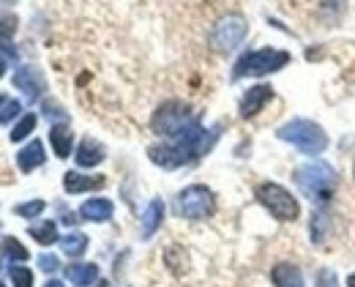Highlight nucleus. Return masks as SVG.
Listing matches in <instances>:
<instances>
[{"instance_id": "1", "label": "nucleus", "mask_w": 355, "mask_h": 287, "mask_svg": "<svg viewBox=\"0 0 355 287\" xmlns=\"http://www.w3.org/2000/svg\"><path fill=\"white\" fill-rule=\"evenodd\" d=\"M214 143H216V134L214 132H205L200 123H194L191 129L180 132L178 137L167 140L164 145H153L148 153H150V162L153 164L173 170V167H180L186 162L200 159Z\"/></svg>"}, {"instance_id": "2", "label": "nucleus", "mask_w": 355, "mask_h": 287, "mask_svg": "<svg viewBox=\"0 0 355 287\" xmlns=\"http://www.w3.org/2000/svg\"><path fill=\"white\" fill-rule=\"evenodd\" d=\"M293 178L314 205H328L336 194V170L328 162H309L298 167Z\"/></svg>"}, {"instance_id": "3", "label": "nucleus", "mask_w": 355, "mask_h": 287, "mask_svg": "<svg viewBox=\"0 0 355 287\" xmlns=\"http://www.w3.org/2000/svg\"><path fill=\"white\" fill-rule=\"evenodd\" d=\"M276 137L284 140V143L295 145V148H298L301 153H306V156H320V153L328 148V134L322 132V126L314 123V121H306V118H293V121H287L284 126H279Z\"/></svg>"}, {"instance_id": "4", "label": "nucleus", "mask_w": 355, "mask_h": 287, "mask_svg": "<svg viewBox=\"0 0 355 287\" xmlns=\"http://www.w3.org/2000/svg\"><path fill=\"white\" fill-rule=\"evenodd\" d=\"M290 63V52L284 49H254V52H246L238 63H235V71H232V80H241V77H263L270 71H279Z\"/></svg>"}, {"instance_id": "5", "label": "nucleus", "mask_w": 355, "mask_h": 287, "mask_svg": "<svg viewBox=\"0 0 355 287\" xmlns=\"http://www.w3.org/2000/svg\"><path fill=\"white\" fill-rule=\"evenodd\" d=\"M194 123H197V118H194V112H191L189 104H183V101H167V104H162V107L153 112L150 129H153L156 134L173 140L180 132L191 129Z\"/></svg>"}, {"instance_id": "6", "label": "nucleus", "mask_w": 355, "mask_h": 287, "mask_svg": "<svg viewBox=\"0 0 355 287\" xmlns=\"http://www.w3.org/2000/svg\"><path fill=\"white\" fill-rule=\"evenodd\" d=\"M257 200L266 205L279 222H295V219L301 216L298 200L284 189V186H279V184H270V181H268V184H260V186H257Z\"/></svg>"}, {"instance_id": "7", "label": "nucleus", "mask_w": 355, "mask_h": 287, "mask_svg": "<svg viewBox=\"0 0 355 287\" xmlns=\"http://www.w3.org/2000/svg\"><path fill=\"white\" fill-rule=\"evenodd\" d=\"M214 211H216L214 191L208 189V186H202V184L186 186V189L178 194V214H180L183 219L200 222V219H208Z\"/></svg>"}, {"instance_id": "8", "label": "nucleus", "mask_w": 355, "mask_h": 287, "mask_svg": "<svg viewBox=\"0 0 355 287\" xmlns=\"http://www.w3.org/2000/svg\"><path fill=\"white\" fill-rule=\"evenodd\" d=\"M246 19L241 14H227L222 17L216 25H214V33H211V44L219 49V52H230L235 49L243 39H246Z\"/></svg>"}, {"instance_id": "9", "label": "nucleus", "mask_w": 355, "mask_h": 287, "mask_svg": "<svg viewBox=\"0 0 355 287\" xmlns=\"http://www.w3.org/2000/svg\"><path fill=\"white\" fill-rule=\"evenodd\" d=\"M270 98H273V88L270 85H254V88H249L243 94V98H241V118H254Z\"/></svg>"}, {"instance_id": "10", "label": "nucleus", "mask_w": 355, "mask_h": 287, "mask_svg": "<svg viewBox=\"0 0 355 287\" xmlns=\"http://www.w3.org/2000/svg\"><path fill=\"white\" fill-rule=\"evenodd\" d=\"M14 85L28 96V98H39L42 91H44V80H42V74H39L36 69H31V66L17 69V74H14Z\"/></svg>"}, {"instance_id": "11", "label": "nucleus", "mask_w": 355, "mask_h": 287, "mask_svg": "<svg viewBox=\"0 0 355 287\" xmlns=\"http://www.w3.org/2000/svg\"><path fill=\"white\" fill-rule=\"evenodd\" d=\"M107 184L104 175H83V173H66L63 175V189L69 194H80V191H90V189H101Z\"/></svg>"}, {"instance_id": "12", "label": "nucleus", "mask_w": 355, "mask_h": 287, "mask_svg": "<svg viewBox=\"0 0 355 287\" xmlns=\"http://www.w3.org/2000/svg\"><path fill=\"white\" fill-rule=\"evenodd\" d=\"M17 164L22 173H33L36 167L44 164V145L39 140H31V145H25L19 153H17Z\"/></svg>"}, {"instance_id": "13", "label": "nucleus", "mask_w": 355, "mask_h": 287, "mask_svg": "<svg viewBox=\"0 0 355 287\" xmlns=\"http://www.w3.org/2000/svg\"><path fill=\"white\" fill-rule=\"evenodd\" d=\"M270 277H273V285L276 287H304V274H301V268L293 266V263H279V266H273Z\"/></svg>"}, {"instance_id": "14", "label": "nucleus", "mask_w": 355, "mask_h": 287, "mask_svg": "<svg viewBox=\"0 0 355 287\" xmlns=\"http://www.w3.org/2000/svg\"><path fill=\"white\" fill-rule=\"evenodd\" d=\"M112 202L110 200H104V197H96V200H88V202H83V208H80V216L83 219H88V222H107L110 216H112Z\"/></svg>"}, {"instance_id": "15", "label": "nucleus", "mask_w": 355, "mask_h": 287, "mask_svg": "<svg viewBox=\"0 0 355 287\" xmlns=\"http://www.w3.org/2000/svg\"><path fill=\"white\" fill-rule=\"evenodd\" d=\"M162 219H164V202H162V200H153V202L145 208V214H142V227H139L142 238H150V236L159 230Z\"/></svg>"}, {"instance_id": "16", "label": "nucleus", "mask_w": 355, "mask_h": 287, "mask_svg": "<svg viewBox=\"0 0 355 287\" xmlns=\"http://www.w3.org/2000/svg\"><path fill=\"white\" fill-rule=\"evenodd\" d=\"M66 277H69V282H74L77 287H88L98 279V266H93V263L69 266V268H66Z\"/></svg>"}, {"instance_id": "17", "label": "nucleus", "mask_w": 355, "mask_h": 287, "mask_svg": "<svg viewBox=\"0 0 355 287\" xmlns=\"http://www.w3.org/2000/svg\"><path fill=\"white\" fill-rule=\"evenodd\" d=\"M77 164L80 167H96L101 159H104V148L96 143V140H90V137H85L83 143H80V148H77Z\"/></svg>"}, {"instance_id": "18", "label": "nucleus", "mask_w": 355, "mask_h": 287, "mask_svg": "<svg viewBox=\"0 0 355 287\" xmlns=\"http://www.w3.org/2000/svg\"><path fill=\"white\" fill-rule=\"evenodd\" d=\"M49 143H52V148H55L58 159H69L71 143H74V134L69 132L66 123H60V126H52V132H49Z\"/></svg>"}, {"instance_id": "19", "label": "nucleus", "mask_w": 355, "mask_h": 287, "mask_svg": "<svg viewBox=\"0 0 355 287\" xmlns=\"http://www.w3.org/2000/svg\"><path fill=\"white\" fill-rule=\"evenodd\" d=\"M28 233L39 241V243H44V246L58 241V227H55V222H36V225L28 227Z\"/></svg>"}, {"instance_id": "20", "label": "nucleus", "mask_w": 355, "mask_h": 287, "mask_svg": "<svg viewBox=\"0 0 355 287\" xmlns=\"http://www.w3.org/2000/svg\"><path fill=\"white\" fill-rule=\"evenodd\" d=\"M60 249H63L69 257H80V254H85V249H88V238H85L83 233H71V236H66V238L60 241Z\"/></svg>"}, {"instance_id": "21", "label": "nucleus", "mask_w": 355, "mask_h": 287, "mask_svg": "<svg viewBox=\"0 0 355 287\" xmlns=\"http://www.w3.org/2000/svg\"><path fill=\"white\" fill-rule=\"evenodd\" d=\"M33 129H36V115L31 112V115H25V118L11 129V140H14V143H19V140H25Z\"/></svg>"}, {"instance_id": "22", "label": "nucleus", "mask_w": 355, "mask_h": 287, "mask_svg": "<svg viewBox=\"0 0 355 287\" xmlns=\"http://www.w3.org/2000/svg\"><path fill=\"white\" fill-rule=\"evenodd\" d=\"M3 249H6V257H14V260H28V249L19 243L17 238H6L3 241Z\"/></svg>"}, {"instance_id": "23", "label": "nucleus", "mask_w": 355, "mask_h": 287, "mask_svg": "<svg viewBox=\"0 0 355 287\" xmlns=\"http://www.w3.org/2000/svg\"><path fill=\"white\" fill-rule=\"evenodd\" d=\"M44 208H46L44 200H33V202H22V205H17V214L25 216V219H33V216H39Z\"/></svg>"}, {"instance_id": "24", "label": "nucleus", "mask_w": 355, "mask_h": 287, "mask_svg": "<svg viewBox=\"0 0 355 287\" xmlns=\"http://www.w3.org/2000/svg\"><path fill=\"white\" fill-rule=\"evenodd\" d=\"M11 282L14 287H33V274H31V268H11Z\"/></svg>"}, {"instance_id": "25", "label": "nucleus", "mask_w": 355, "mask_h": 287, "mask_svg": "<svg viewBox=\"0 0 355 287\" xmlns=\"http://www.w3.org/2000/svg\"><path fill=\"white\" fill-rule=\"evenodd\" d=\"M19 110H22V107H19V101H14V98L8 101V98H6V104L0 107V123H8V121H14V118L19 115Z\"/></svg>"}, {"instance_id": "26", "label": "nucleus", "mask_w": 355, "mask_h": 287, "mask_svg": "<svg viewBox=\"0 0 355 287\" xmlns=\"http://www.w3.org/2000/svg\"><path fill=\"white\" fill-rule=\"evenodd\" d=\"M14 28H17V19H14V17H8V14H0V39L11 36V33H14Z\"/></svg>"}, {"instance_id": "27", "label": "nucleus", "mask_w": 355, "mask_h": 287, "mask_svg": "<svg viewBox=\"0 0 355 287\" xmlns=\"http://www.w3.org/2000/svg\"><path fill=\"white\" fill-rule=\"evenodd\" d=\"M58 266H60V263H58V257H55V254H42V257H39V268L46 271V274H49V271H55Z\"/></svg>"}, {"instance_id": "28", "label": "nucleus", "mask_w": 355, "mask_h": 287, "mask_svg": "<svg viewBox=\"0 0 355 287\" xmlns=\"http://www.w3.org/2000/svg\"><path fill=\"white\" fill-rule=\"evenodd\" d=\"M317 287H339L336 277H334V271H320V277H317Z\"/></svg>"}, {"instance_id": "29", "label": "nucleus", "mask_w": 355, "mask_h": 287, "mask_svg": "<svg viewBox=\"0 0 355 287\" xmlns=\"http://www.w3.org/2000/svg\"><path fill=\"white\" fill-rule=\"evenodd\" d=\"M44 287H63V285H60V282H55V279H49V282H46Z\"/></svg>"}, {"instance_id": "30", "label": "nucleus", "mask_w": 355, "mask_h": 287, "mask_svg": "<svg viewBox=\"0 0 355 287\" xmlns=\"http://www.w3.org/2000/svg\"><path fill=\"white\" fill-rule=\"evenodd\" d=\"M347 287H355V274H350V277H347Z\"/></svg>"}, {"instance_id": "31", "label": "nucleus", "mask_w": 355, "mask_h": 287, "mask_svg": "<svg viewBox=\"0 0 355 287\" xmlns=\"http://www.w3.org/2000/svg\"><path fill=\"white\" fill-rule=\"evenodd\" d=\"M3 71H6V60L0 58V77H3Z\"/></svg>"}, {"instance_id": "32", "label": "nucleus", "mask_w": 355, "mask_h": 287, "mask_svg": "<svg viewBox=\"0 0 355 287\" xmlns=\"http://www.w3.org/2000/svg\"><path fill=\"white\" fill-rule=\"evenodd\" d=\"M3 104H6V96H0V107H3Z\"/></svg>"}, {"instance_id": "33", "label": "nucleus", "mask_w": 355, "mask_h": 287, "mask_svg": "<svg viewBox=\"0 0 355 287\" xmlns=\"http://www.w3.org/2000/svg\"><path fill=\"white\" fill-rule=\"evenodd\" d=\"M98 287H107V285H104V282H101V285H98Z\"/></svg>"}, {"instance_id": "34", "label": "nucleus", "mask_w": 355, "mask_h": 287, "mask_svg": "<svg viewBox=\"0 0 355 287\" xmlns=\"http://www.w3.org/2000/svg\"><path fill=\"white\" fill-rule=\"evenodd\" d=\"M353 175H355V167H353Z\"/></svg>"}, {"instance_id": "35", "label": "nucleus", "mask_w": 355, "mask_h": 287, "mask_svg": "<svg viewBox=\"0 0 355 287\" xmlns=\"http://www.w3.org/2000/svg\"><path fill=\"white\" fill-rule=\"evenodd\" d=\"M0 287H3V282H0Z\"/></svg>"}]
</instances>
